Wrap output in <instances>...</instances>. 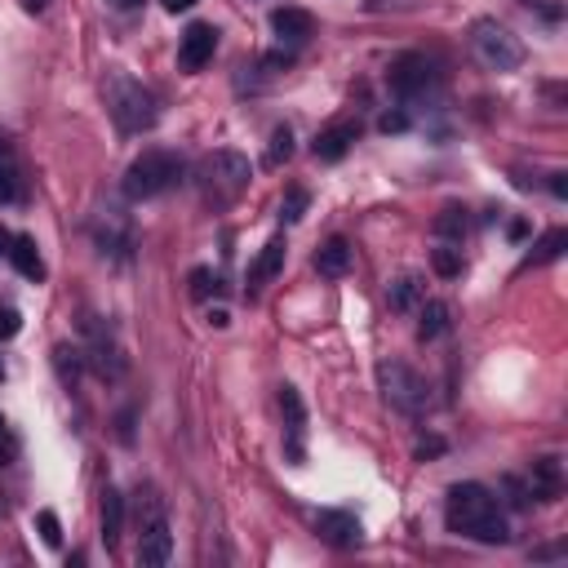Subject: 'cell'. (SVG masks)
I'll return each mask as SVG.
<instances>
[{
	"label": "cell",
	"instance_id": "obj_1",
	"mask_svg": "<svg viewBox=\"0 0 568 568\" xmlns=\"http://www.w3.org/2000/svg\"><path fill=\"white\" fill-rule=\"evenodd\" d=\"M444 524H448V532L470 537V541H484V546L510 541V524H506L501 497H493L475 479L448 488V497H444Z\"/></svg>",
	"mask_w": 568,
	"mask_h": 568
},
{
	"label": "cell",
	"instance_id": "obj_2",
	"mask_svg": "<svg viewBox=\"0 0 568 568\" xmlns=\"http://www.w3.org/2000/svg\"><path fill=\"white\" fill-rule=\"evenodd\" d=\"M169 559H173L169 506H164V497L146 484V488H138V564H142V568H164Z\"/></svg>",
	"mask_w": 568,
	"mask_h": 568
},
{
	"label": "cell",
	"instance_id": "obj_3",
	"mask_svg": "<svg viewBox=\"0 0 568 568\" xmlns=\"http://www.w3.org/2000/svg\"><path fill=\"white\" fill-rule=\"evenodd\" d=\"M200 191H204V200L213 204V209H226V204H235L244 191H248V178H253V169H248V160L240 155V151H213V155H204L200 160Z\"/></svg>",
	"mask_w": 568,
	"mask_h": 568
},
{
	"label": "cell",
	"instance_id": "obj_4",
	"mask_svg": "<svg viewBox=\"0 0 568 568\" xmlns=\"http://www.w3.org/2000/svg\"><path fill=\"white\" fill-rule=\"evenodd\" d=\"M106 106H111L120 133H146V129L155 124V115H160V111H155V93H151L142 80L124 75V71H115V75L106 80Z\"/></svg>",
	"mask_w": 568,
	"mask_h": 568
},
{
	"label": "cell",
	"instance_id": "obj_5",
	"mask_svg": "<svg viewBox=\"0 0 568 568\" xmlns=\"http://www.w3.org/2000/svg\"><path fill=\"white\" fill-rule=\"evenodd\" d=\"M182 182V160L173 155V151H164V146H151V151H142L129 169H124V195L138 204V200H155V195H164V191H173Z\"/></svg>",
	"mask_w": 568,
	"mask_h": 568
},
{
	"label": "cell",
	"instance_id": "obj_6",
	"mask_svg": "<svg viewBox=\"0 0 568 568\" xmlns=\"http://www.w3.org/2000/svg\"><path fill=\"white\" fill-rule=\"evenodd\" d=\"M377 386H382V399L404 417H422L430 408V382L404 359H382L377 364Z\"/></svg>",
	"mask_w": 568,
	"mask_h": 568
},
{
	"label": "cell",
	"instance_id": "obj_7",
	"mask_svg": "<svg viewBox=\"0 0 568 568\" xmlns=\"http://www.w3.org/2000/svg\"><path fill=\"white\" fill-rule=\"evenodd\" d=\"M470 49H475V58H479L488 71H515V67H524V44H519V36H510V27H501V22H493V18H479V22L470 27Z\"/></svg>",
	"mask_w": 568,
	"mask_h": 568
},
{
	"label": "cell",
	"instance_id": "obj_8",
	"mask_svg": "<svg viewBox=\"0 0 568 568\" xmlns=\"http://www.w3.org/2000/svg\"><path fill=\"white\" fill-rule=\"evenodd\" d=\"M80 333H84L80 359H89L98 377H120V373H124V351H120L111 324L98 320V315H84V320H80Z\"/></svg>",
	"mask_w": 568,
	"mask_h": 568
},
{
	"label": "cell",
	"instance_id": "obj_9",
	"mask_svg": "<svg viewBox=\"0 0 568 568\" xmlns=\"http://www.w3.org/2000/svg\"><path fill=\"white\" fill-rule=\"evenodd\" d=\"M430 80H435V67H430L426 53H399V58L390 62V71H386V84H390V93H395L399 102H413L417 93H426Z\"/></svg>",
	"mask_w": 568,
	"mask_h": 568
},
{
	"label": "cell",
	"instance_id": "obj_10",
	"mask_svg": "<svg viewBox=\"0 0 568 568\" xmlns=\"http://www.w3.org/2000/svg\"><path fill=\"white\" fill-rule=\"evenodd\" d=\"M93 244L102 257H129L133 248V222L124 209H102L93 217Z\"/></svg>",
	"mask_w": 568,
	"mask_h": 568
},
{
	"label": "cell",
	"instance_id": "obj_11",
	"mask_svg": "<svg viewBox=\"0 0 568 568\" xmlns=\"http://www.w3.org/2000/svg\"><path fill=\"white\" fill-rule=\"evenodd\" d=\"M213 53H217V31L209 22H191L178 40V67L182 71H204L213 62Z\"/></svg>",
	"mask_w": 568,
	"mask_h": 568
},
{
	"label": "cell",
	"instance_id": "obj_12",
	"mask_svg": "<svg viewBox=\"0 0 568 568\" xmlns=\"http://www.w3.org/2000/svg\"><path fill=\"white\" fill-rule=\"evenodd\" d=\"M280 413H284V448L293 462H302L306 453V408H302V395L293 386H280Z\"/></svg>",
	"mask_w": 568,
	"mask_h": 568
},
{
	"label": "cell",
	"instance_id": "obj_13",
	"mask_svg": "<svg viewBox=\"0 0 568 568\" xmlns=\"http://www.w3.org/2000/svg\"><path fill=\"white\" fill-rule=\"evenodd\" d=\"M359 142V124L355 120H333V124H324L320 133H315V160H324V164H337L351 146Z\"/></svg>",
	"mask_w": 568,
	"mask_h": 568
},
{
	"label": "cell",
	"instance_id": "obj_14",
	"mask_svg": "<svg viewBox=\"0 0 568 568\" xmlns=\"http://www.w3.org/2000/svg\"><path fill=\"white\" fill-rule=\"evenodd\" d=\"M559 493H564V462H559L555 453L532 457V466H528V497H537V501H559Z\"/></svg>",
	"mask_w": 568,
	"mask_h": 568
},
{
	"label": "cell",
	"instance_id": "obj_15",
	"mask_svg": "<svg viewBox=\"0 0 568 568\" xmlns=\"http://www.w3.org/2000/svg\"><path fill=\"white\" fill-rule=\"evenodd\" d=\"M271 31L280 36V44H306L311 36H315V18L306 13V9H293V4H280L275 13H271Z\"/></svg>",
	"mask_w": 568,
	"mask_h": 568
},
{
	"label": "cell",
	"instance_id": "obj_16",
	"mask_svg": "<svg viewBox=\"0 0 568 568\" xmlns=\"http://www.w3.org/2000/svg\"><path fill=\"white\" fill-rule=\"evenodd\" d=\"M315 532L324 537V541H333V546H359V519L351 515V510H320L315 515Z\"/></svg>",
	"mask_w": 568,
	"mask_h": 568
},
{
	"label": "cell",
	"instance_id": "obj_17",
	"mask_svg": "<svg viewBox=\"0 0 568 568\" xmlns=\"http://www.w3.org/2000/svg\"><path fill=\"white\" fill-rule=\"evenodd\" d=\"M280 271H284V235H271V240L262 244L257 262L248 266V288H262V284H271Z\"/></svg>",
	"mask_w": 568,
	"mask_h": 568
},
{
	"label": "cell",
	"instance_id": "obj_18",
	"mask_svg": "<svg viewBox=\"0 0 568 568\" xmlns=\"http://www.w3.org/2000/svg\"><path fill=\"white\" fill-rule=\"evenodd\" d=\"M386 302H390V311H399V315L417 311V306L426 302V284H422V275H399V280H390Z\"/></svg>",
	"mask_w": 568,
	"mask_h": 568
},
{
	"label": "cell",
	"instance_id": "obj_19",
	"mask_svg": "<svg viewBox=\"0 0 568 568\" xmlns=\"http://www.w3.org/2000/svg\"><path fill=\"white\" fill-rule=\"evenodd\" d=\"M9 262L18 266L22 280H44V262H40V248L31 235H13L9 240Z\"/></svg>",
	"mask_w": 568,
	"mask_h": 568
},
{
	"label": "cell",
	"instance_id": "obj_20",
	"mask_svg": "<svg viewBox=\"0 0 568 568\" xmlns=\"http://www.w3.org/2000/svg\"><path fill=\"white\" fill-rule=\"evenodd\" d=\"M315 271H320V275H328V280L346 275V271H351V244H346L342 235L324 240V244H320V253H315Z\"/></svg>",
	"mask_w": 568,
	"mask_h": 568
},
{
	"label": "cell",
	"instance_id": "obj_21",
	"mask_svg": "<svg viewBox=\"0 0 568 568\" xmlns=\"http://www.w3.org/2000/svg\"><path fill=\"white\" fill-rule=\"evenodd\" d=\"M439 333H448V302L426 297V302L417 306V337H422V342H435Z\"/></svg>",
	"mask_w": 568,
	"mask_h": 568
},
{
	"label": "cell",
	"instance_id": "obj_22",
	"mask_svg": "<svg viewBox=\"0 0 568 568\" xmlns=\"http://www.w3.org/2000/svg\"><path fill=\"white\" fill-rule=\"evenodd\" d=\"M120 532H124V501H120L115 488H106L102 493V541H106V550L120 541Z\"/></svg>",
	"mask_w": 568,
	"mask_h": 568
},
{
	"label": "cell",
	"instance_id": "obj_23",
	"mask_svg": "<svg viewBox=\"0 0 568 568\" xmlns=\"http://www.w3.org/2000/svg\"><path fill=\"white\" fill-rule=\"evenodd\" d=\"M466 209L462 204H444L439 209V217H435V235L439 240H448V244H462V235H466Z\"/></svg>",
	"mask_w": 568,
	"mask_h": 568
},
{
	"label": "cell",
	"instance_id": "obj_24",
	"mask_svg": "<svg viewBox=\"0 0 568 568\" xmlns=\"http://www.w3.org/2000/svg\"><path fill=\"white\" fill-rule=\"evenodd\" d=\"M430 262H435V271H439L444 280H453V275L462 271V244L439 240V244H435V253H430Z\"/></svg>",
	"mask_w": 568,
	"mask_h": 568
},
{
	"label": "cell",
	"instance_id": "obj_25",
	"mask_svg": "<svg viewBox=\"0 0 568 568\" xmlns=\"http://www.w3.org/2000/svg\"><path fill=\"white\" fill-rule=\"evenodd\" d=\"M288 155H293V129H288V124H280V129L271 133V146H266V164H271V169H280Z\"/></svg>",
	"mask_w": 568,
	"mask_h": 568
},
{
	"label": "cell",
	"instance_id": "obj_26",
	"mask_svg": "<svg viewBox=\"0 0 568 568\" xmlns=\"http://www.w3.org/2000/svg\"><path fill=\"white\" fill-rule=\"evenodd\" d=\"M564 244H568V231H550V235H541V240L532 244V266L555 262V257L564 253Z\"/></svg>",
	"mask_w": 568,
	"mask_h": 568
},
{
	"label": "cell",
	"instance_id": "obj_27",
	"mask_svg": "<svg viewBox=\"0 0 568 568\" xmlns=\"http://www.w3.org/2000/svg\"><path fill=\"white\" fill-rule=\"evenodd\" d=\"M53 364H58L62 386H75V377H80V346H58L53 351Z\"/></svg>",
	"mask_w": 568,
	"mask_h": 568
},
{
	"label": "cell",
	"instance_id": "obj_28",
	"mask_svg": "<svg viewBox=\"0 0 568 568\" xmlns=\"http://www.w3.org/2000/svg\"><path fill=\"white\" fill-rule=\"evenodd\" d=\"M22 195V182H18V169H13V160L4 155L0 160V204H13Z\"/></svg>",
	"mask_w": 568,
	"mask_h": 568
},
{
	"label": "cell",
	"instance_id": "obj_29",
	"mask_svg": "<svg viewBox=\"0 0 568 568\" xmlns=\"http://www.w3.org/2000/svg\"><path fill=\"white\" fill-rule=\"evenodd\" d=\"M302 209H306V191H302V186H293V191L280 200V222H297V217H302Z\"/></svg>",
	"mask_w": 568,
	"mask_h": 568
},
{
	"label": "cell",
	"instance_id": "obj_30",
	"mask_svg": "<svg viewBox=\"0 0 568 568\" xmlns=\"http://www.w3.org/2000/svg\"><path fill=\"white\" fill-rule=\"evenodd\" d=\"M36 524H40V541H44V546H58V541H62V524H58L53 510H40Z\"/></svg>",
	"mask_w": 568,
	"mask_h": 568
},
{
	"label": "cell",
	"instance_id": "obj_31",
	"mask_svg": "<svg viewBox=\"0 0 568 568\" xmlns=\"http://www.w3.org/2000/svg\"><path fill=\"white\" fill-rule=\"evenodd\" d=\"M408 129V111H386L382 115V133H404Z\"/></svg>",
	"mask_w": 568,
	"mask_h": 568
},
{
	"label": "cell",
	"instance_id": "obj_32",
	"mask_svg": "<svg viewBox=\"0 0 568 568\" xmlns=\"http://www.w3.org/2000/svg\"><path fill=\"white\" fill-rule=\"evenodd\" d=\"M191 284H195V297H209V288L217 293V275H209V271H191Z\"/></svg>",
	"mask_w": 568,
	"mask_h": 568
},
{
	"label": "cell",
	"instance_id": "obj_33",
	"mask_svg": "<svg viewBox=\"0 0 568 568\" xmlns=\"http://www.w3.org/2000/svg\"><path fill=\"white\" fill-rule=\"evenodd\" d=\"M22 328V320H18V311H9V306H0V337H13Z\"/></svg>",
	"mask_w": 568,
	"mask_h": 568
},
{
	"label": "cell",
	"instance_id": "obj_34",
	"mask_svg": "<svg viewBox=\"0 0 568 568\" xmlns=\"http://www.w3.org/2000/svg\"><path fill=\"white\" fill-rule=\"evenodd\" d=\"M9 453H13V439H9V430H4V417H0V462H9Z\"/></svg>",
	"mask_w": 568,
	"mask_h": 568
},
{
	"label": "cell",
	"instance_id": "obj_35",
	"mask_svg": "<svg viewBox=\"0 0 568 568\" xmlns=\"http://www.w3.org/2000/svg\"><path fill=\"white\" fill-rule=\"evenodd\" d=\"M18 4H22L27 13H44V9H49V0H18Z\"/></svg>",
	"mask_w": 568,
	"mask_h": 568
},
{
	"label": "cell",
	"instance_id": "obj_36",
	"mask_svg": "<svg viewBox=\"0 0 568 568\" xmlns=\"http://www.w3.org/2000/svg\"><path fill=\"white\" fill-rule=\"evenodd\" d=\"M195 0H164V9H173V13H182V9H191Z\"/></svg>",
	"mask_w": 568,
	"mask_h": 568
},
{
	"label": "cell",
	"instance_id": "obj_37",
	"mask_svg": "<svg viewBox=\"0 0 568 568\" xmlns=\"http://www.w3.org/2000/svg\"><path fill=\"white\" fill-rule=\"evenodd\" d=\"M9 240H13V235H9L4 226H0V253H9Z\"/></svg>",
	"mask_w": 568,
	"mask_h": 568
},
{
	"label": "cell",
	"instance_id": "obj_38",
	"mask_svg": "<svg viewBox=\"0 0 568 568\" xmlns=\"http://www.w3.org/2000/svg\"><path fill=\"white\" fill-rule=\"evenodd\" d=\"M0 377H4V364H0Z\"/></svg>",
	"mask_w": 568,
	"mask_h": 568
}]
</instances>
